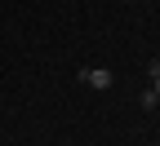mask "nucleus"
Returning <instances> with one entry per match:
<instances>
[{"label":"nucleus","mask_w":160,"mask_h":146,"mask_svg":"<svg viewBox=\"0 0 160 146\" xmlns=\"http://www.w3.org/2000/svg\"><path fill=\"white\" fill-rule=\"evenodd\" d=\"M80 84H89V89H98V93H107V89L116 84V75H111L107 67H85V71H80Z\"/></svg>","instance_id":"nucleus-1"},{"label":"nucleus","mask_w":160,"mask_h":146,"mask_svg":"<svg viewBox=\"0 0 160 146\" xmlns=\"http://www.w3.org/2000/svg\"><path fill=\"white\" fill-rule=\"evenodd\" d=\"M138 106H147V111H151V106H160V97H156V89H142V97H138Z\"/></svg>","instance_id":"nucleus-2"},{"label":"nucleus","mask_w":160,"mask_h":146,"mask_svg":"<svg viewBox=\"0 0 160 146\" xmlns=\"http://www.w3.org/2000/svg\"><path fill=\"white\" fill-rule=\"evenodd\" d=\"M151 89H156V97H160V71H156V75H151Z\"/></svg>","instance_id":"nucleus-3"}]
</instances>
